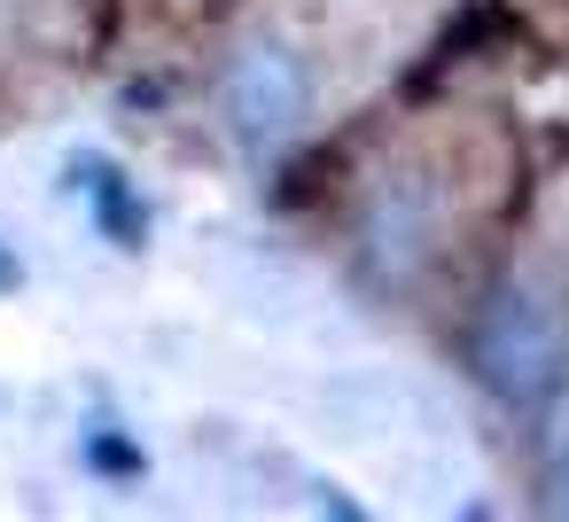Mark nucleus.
Listing matches in <instances>:
<instances>
[{"instance_id": "nucleus-5", "label": "nucleus", "mask_w": 569, "mask_h": 522, "mask_svg": "<svg viewBox=\"0 0 569 522\" xmlns=\"http://www.w3.org/2000/svg\"><path fill=\"white\" fill-rule=\"evenodd\" d=\"M87 468H94V475H141L149 460H141V444H126L110 421H94V429H87Z\"/></svg>"}, {"instance_id": "nucleus-4", "label": "nucleus", "mask_w": 569, "mask_h": 522, "mask_svg": "<svg viewBox=\"0 0 569 522\" xmlns=\"http://www.w3.org/2000/svg\"><path fill=\"white\" fill-rule=\"evenodd\" d=\"M538 491H546V506L553 514H569V390L553 398V413H546V444H538Z\"/></svg>"}, {"instance_id": "nucleus-1", "label": "nucleus", "mask_w": 569, "mask_h": 522, "mask_svg": "<svg viewBox=\"0 0 569 522\" xmlns=\"http://www.w3.org/2000/svg\"><path fill=\"white\" fill-rule=\"evenodd\" d=\"M468 359H476V382L499 405H515V413L546 405L561 390V359H569V312H561V297L546 281H522V273L499 281L491 304L476 312Z\"/></svg>"}, {"instance_id": "nucleus-6", "label": "nucleus", "mask_w": 569, "mask_h": 522, "mask_svg": "<svg viewBox=\"0 0 569 522\" xmlns=\"http://www.w3.org/2000/svg\"><path fill=\"white\" fill-rule=\"evenodd\" d=\"M9 289H24V265H17L9 250H0V297H9Z\"/></svg>"}, {"instance_id": "nucleus-2", "label": "nucleus", "mask_w": 569, "mask_h": 522, "mask_svg": "<svg viewBox=\"0 0 569 522\" xmlns=\"http://www.w3.org/2000/svg\"><path fill=\"white\" fill-rule=\"evenodd\" d=\"M305 110H312V71L281 48V40H250L234 48L227 79H219V118L234 133V149L250 164H273L297 133H305Z\"/></svg>"}, {"instance_id": "nucleus-3", "label": "nucleus", "mask_w": 569, "mask_h": 522, "mask_svg": "<svg viewBox=\"0 0 569 522\" xmlns=\"http://www.w3.org/2000/svg\"><path fill=\"white\" fill-rule=\"evenodd\" d=\"M71 195L87 203V219H94V234L110 250H141L149 242V203H141V188L110 157H71Z\"/></svg>"}]
</instances>
